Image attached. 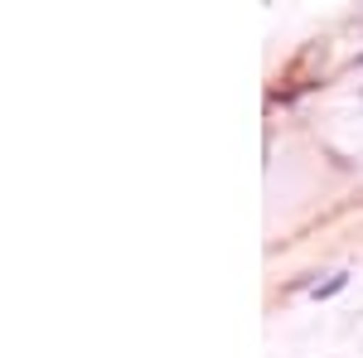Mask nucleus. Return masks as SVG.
<instances>
[{"mask_svg": "<svg viewBox=\"0 0 363 358\" xmlns=\"http://www.w3.org/2000/svg\"><path fill=\"white\" fill-rule=\"evenodd\" d=\"M344 286H349V272H335L330 281H315V286H310V296H315V301H330V296H339Z\"/></svg>", "mask_w": 363, "mask_h": 358, "instance_id": "obj_1", "label": "nucleus"}]
</instances>
